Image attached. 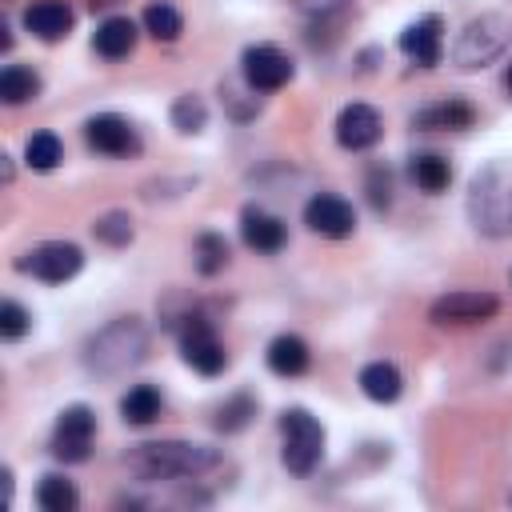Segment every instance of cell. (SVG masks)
I'll use <instances>...</instances> for the list:
<instances>
[{
    "instance_id": "1",
    "label": "cell",
    "mask_w": 512,
    "mask_h": 512,
    "mask_svg": "<svg viewBox=\"0 0 512 512\" xmlns=\"http://www.w3.org/2000/svg\"><path fill=\"white\" fill-rule=\"evenodd\" d=\"M216 464H220L216 448L188 444V440H152V444H136L128 452V468L140 480H192Z\"/></svg>"
},
{
    "instance_id": "2",
    "label": "cell",
    "mask_w": 512,
    "mask_h": 512,
    "mask_svg": "<svg viewBox=\"0 0 512 512\" xmlns=\"http://www.w3.org/2000/svg\"><path fill=\"white\" fill-rule=\"evenodd\" d=\"M468 216L484 236L512 232V160H492L472 176L468 188Z\"/></svg>"
},
{
    "instance_id": "3",
    "label": "cell",
    "mask_w": 512,
    "mask_h": 512,
    "mask_svg": "<svg viewBox=\"0 0 512 512\" xmlns=\"http://www.w3.org/2000/svg\"><path fill=\"white\" fill-rule=\"evenodd\" d=\"M144 352H148L144 324L136 316H120L84 344V368L96 376H120V372L136 368L144 360Z\"/></svg>"
},
{
    "instance_id": "4",
    "label": "cell",
    "mask_w": 512,
    "mask_h": 512,
    "mask_svg": "<svg viewBox=\"0 0 512 512\" xmlns=\"http://www.w3.org/2000/svg\"><path fill=\"white\" fill-rule=\"evenodd\" d=\"M508 44H512V20L500 16V12H484V16H476L472 24H464V32L456 36V44H452V64L464 68V72L488 68L492 60L504 56Z\"/></svg>"
},
{
    "instance_id": "5",
    "label": "cell",
    "mask_w": 512,
    "mask_h": 512,
    "mask_svg": "<svg viewBox=\"0 0 512 512\" xmlns=\"http://www.w3.org/2000/svg\"><path fill=\"white\" fill-rule=\"evenodd\" d=\"M280 436H284V448H280V460L288 472L296 476H308L320 456H324V428L316 416H308L304 408H288L280 416Z\"/></svg>"
},
{
    "instance_id": "6",
    "label": "cell",
    "mask_w": 512,
    "mask_h": 512,
    "mask_svg": "<svg viewBox=\"0 0 512 512\" xmlns=\"http://www.w3.org/2000/svg\"><path fill=\"white\" fill-rule=\"evenodd\" d=\"M80 264H84V252H80L76 244H68V240L36 244V248L20 260L24 272H32L36 280H48V284H64V280H72V276L80 272Z\"/></svg>"
},
{
    "instance_id": "7",
    "label": "cell",
    "mask_w": 512,
    "mask_h": 512,
    "mask_svg": "<svg viewBox=\"0 0 512 512\" xmlns=\"http://www.w3.org/2000/svg\"><path fill=\"white\" fill-rule=\"evenodd\" d=\"M92 432H96V416H92V408L72 404V408H64L60 420H56L52 452H56L60 460H68V464H80V460H88Z\"/></svg>"
},
{
    "instance_id": "8",
    "label": "cell",
    "mask_w": 512,
    "mask_h": 512,
    "mask_svg": "<svg viewBox=\"0 0 512 512\" xmlns=\"http://www.w3.org/2000/svg\"><path fill=\"white\" fill-rule=\"evenodd\" d=\"M244 68V80L256 88V92H276L292 80V60L276 48V44H252L240 60Z\"/></svg>"
},
{
    "instance_id": "9",
    "label": "cell",
    "mask_w": 512,
    "mask_h": 512,
    "mask_svg": "<svg viewBox=\"0 0 512 512\" xmlns=\"http://www.w3.org/2000/svg\"><path fill=\"white\" fill-rule=\"evenodd\" d=\"M180 352H184V360H188L196 372H204V376H216V372L228 364L224 344L216 340V332H212L208 320H200V316H188V324H184V332H180Z\"/></svg>"
},
{
    "instance_id": "10",
    "label": "cell",
    "mask_w": 512,
    "mask_h": 512,
    "mask_svg": "<svg viewBox=\"0 0 512 512\" xmlns=\"http://www.w3.org/2000/svg\"><path fill=\"white\" fill-rule=\"evenodd\" d=\"M304 224L316 232V236H328V240H344L352 236L356 228V212L348 200L332 196V192H316L308 204H304Z\"/></svg>"
},
{
    "instance_id": "11",
    "label": "cell",
    "mask_w": 512,
    "mask_h": 512,
    "mask_svg": "<svg viewBox=\"0 0 512 512\" xmlns=\"http://www.w3.org/2000/svg\"><path fill=\"white\" fill-rule=\"evenodd\" d=\"M84 136H88V144H92L96 152H104V156H132V152H140L136 128H132L124 116H116V112L92 116V120L84 124Z\"/></svg>"
},
{
    "instance_id": "12",
    "label": "cell",
    "mask_w": 512,
    "mask_h": 512,
    "mask_svg": "<svg viewBox=\"0 0 512 512\" xmlns=\"http://www.w3.org/2000/svg\"><path fill=\"white\" fill-rule=\"evenodd\" d=\"M500 300L488 292H448L432 304V324H480L488 316H496Z\"/></svg>"
},
{
    "instance_id": "13",
    "label": "cell",
    "mask_w": 512,
    "mask_h": 512,
    "mask_svg": "<svg viewBox=\"0 0 512 512\" xmlns=\"http://www.w3.org/2000/svg\"><path fill=\"white\" fill-rule=\"evenodd\" d=\"M380 112L376 108H368V104H348L340 116H336V140H340V148H348V152H364V148H372L376 140H380Z\"/></svg>"
},
{
    "instance_id": "14",
    "label": "cell",
    "mask_w": 512,
    "mask_h": 512,
    "mask_svg": "<svg viewBox=\"0 0 512 512\" xmlns=\"http://www.w3.org/2000/svg\"><path fill=\"white\" fill-rule=\"evenodd\" d=\"M400 52L424 68L440 64V16H420L416 24H408L400 32Z\"/></svg>"
},
{
    "instance_id": "15",
    "label": "cell",
    "mask_w": 512,
    "mask_h": 512,
    "mask_svg": "<svg viewBox=\"0 0 512 512\" xmlns=\"http://www.w3.org/2000/svg\"><path fill=\"white\" fill-rule=\"evenodd\" d=\"M24 28L40 40H64L68 28H72V8L64 0H36L28 12H24Z\"/></svg>"
},
{
    "instance_id": "16",
    "label": "cell",
    "mask_w": 512,
    "mask_h": 512,
    "mask_svg": "<svg viewBox=\"0 0 512 512\" xmlns=\"http://www.w3.org/2000/svg\"><path fill=\"white\" fill-rule=\"evenodd\" d=\"M240 236H244V244L256 248V252H280V244H284V224H280L272 212H264V208H244V216H240Z\"/></svg>"
},
{
    "instance_id": "17",
    "label": "cell",
    "mask_w": 512,
    "mask_h": 512,
    "mask_svg": "<svg viewBox=\"0 0 512 512\" xmlns=\"http://www.w3.org/2000/svg\"><path fill=\"white\" fill-rule=\"evenodd\" d=\"M92 48H96L104 60H120V56H128V52L136 48V24H132L128 16H108V20L96 28Z\"/></svg>"
},
{
    "instance_id": "18",
    "label": "cell",
    "mask_w": 512,
    "mask_h": 512,
    "mask_svg": "<svg viewBox=\"0 0 512 512\" xmlns=\"http://www.w3.org/2000/svg\"><path fill=\"white\" fill-rule=\"evenodd\" d=\"M360 388H364L368 400H376V404H392V400L400 396L404 380H400L396 364H388V360H372V364L360 368Z\"/></svg>"
},
{
    "instance_id": "19",
    "label": "cell",
    "mask_w": 512,
    "mask_h": 512,
    "mask_svg": "<svg viewBox=\"0 0 512 512\" xmlns=\"http://www.w3.org/2000/svg\"><path fill=\"white\" fill-rule=\"evenodd\" d=\"M268 368L276 372V376H300L304 368H308V344L300 340V336H276L272 344H268Z\"/></svg>"
},
{
    "instance_id": "20",
    "label": "cell",
    "mask_w": 512,
    "mask_h": 512,
    "mask_svg": "<svg viewBox=\"0 0 512 512\" xmlns=\"http://www.w3.org/2000/svg\"><path fill=\"white\" fill-rule=\"evenodd\" d=\"M160 408H164V400H160V392H156L152 384H136V388H128L124 400H120L124 424H136V428L152 424V420L160 416Z\"/></svg>"
},
{
    "instance_id": "21",
    "label": "cell",
    "mask_w": 512,
    "mask_h": 512,
    "mask_svg": "<svg viewBox=\"0 0 512 512\" xmlns=\"http://www.w3.org/2000/svg\"><path fill=\"white\" fill-rule=\"evenodd\" d=\"M472 120H476V112H472V104H464V100H440V104H432V108H424V112L416 116L420 128H444V132L468 128Z\"/></svg>"
},
{
    "instance_id": "22",
    "label": "cell",
    "mask_w": 512,
    "mask_h": 512,
    "mask_svg": "<svg viewBox=\"0 0 512 512\" xmlns=\"http://www.w3.org/2000/svg\"><path fill=\"white\" fill-rule=\"evenodd\" d=\"M36 92H40V76L32 68L8 64L0 72V100L4 104H28V100H36Z\"/></svg>"
},
{
    "instance_id": "23",
    "label": "cell",
    "mask_w": 512,
    "mask_h": 512,
    "mask_svg": "<svg viewBox=\"0 0 512 512\" xmlns=\"http://www.w3.org/2000/svg\"><path fill=\"white\" fill-rule=\"evenodd\" d=\"M36 504L44 508V512H72L76 504H80V496H76V488H72V480H64V476H44L40 480V488H36Z\"/></svg>"
},
{
    "instance_id": "24",
    "label": "cell",
    "mask_w": 512,
    "mask_h": 512,
    "mask_svg": "<svg viewBox=\"0 0 512 512\" xmlns=\"http://www.w3.org/2000/svg\"><path fill=\"white\" fill-rule=\"evenodd\" d=\"M24 160H28V168H36V172H52V168L64 160V148H60V140H56L52 132H36V136H28V144H24Z\"/></svg>"
},
{
    "instance_id": "25",
    "label": "cell",
    "mask_w": 512,
    "mask_h": 512,
    "mask_svg": "<svg viewBox=\"0 0 512 512\" xmlns=\"http://www.w3.org/2000/svg\"><path fill=\"white\" fill-rule=\"evenodd\" d=\"M144 32L168 44V40H176L184 32V20H180V12L172 4H148L144 8Z\"/></svg>"
},
{
    "instance_id": "26",
    "label": "cell",
    "mask_w": 512,
    "mask_h": 512,
    "mask_svg": "<svg viewBox=\"0 0 512 512\" xmlns=\"http://www.w3.org/2000/svg\"><path fill=\"white\" fill-rule=\"evenodd\" d=\"M412 180L424 188V192H444L448 188V180H452V168H448V160L444 156H416L412 160Z\"/></svg>"
},
{
    "instance_id": "27",
    "label": "cell",
    "mask_w": 512,
    "mask_h": 512,
    "mask_svg": "<svg viewBox=\"0 0 512 512\" xmlns=\"http://www.w3.org/2000/svg\"><path fill=\"white\" fill-rule=\"evenodd\" d=\"M252 416H256V400H252L248 392H240V396H232V400H224V404L216 408V428H220V432H240Z\"/></svg>"
},
{
    "instance_id": "28",
    "label": "cell",
    "mask_w": 512,
    "mask_h": 512,
    "mask_svg": "<svg viewBox=\"0 0 512 512\" xmlns=\"http://www.w3.org/2000/svg\"><path fill=\"white\" fill-rule=\"evenodd\" d=\"M224 264H228V244H224V236L204 232V236L196 240V268H200L204 276H216Z\"/></svg>"
},
{
    "instance_id": "29",
    "label": "cell",
    "mask_w": 512,
    "mask_h": 512,
    "mask_svg": "<svg viewBox=\"0 0 512 512\" xmlns=\"http://www.w3.org/2000/svg\"><path fill=\"white\" fill-rule=\"evenodd\" d=\"M92 232H96L104 244L120 248V244L132 240V216H128V212H104V216L92 224Z\"/></svg>"
},
{
    "instance_id": "30",
    "label": "cell",
    "mask_w": 512,
    "mask_h": 512,
    "mask_svg": "<svg viewBox=\"0 0 512 512\" xmlns=\"http://www.w3.org/2000/svg\"><path fill=\"white\" fill-rule=\"evenodd\" d=\"M204 120H208V112H204L200 96H180V100L172 104V124H176L180 132H200Z\"/></svg>"
},
{
    "instance_id": "31",
    "label": "cell",
    "mask_w": 512,
    "mask_h": 512,
    "mask_svg": "<svg viewBox=\"0 0 512 512\" xmlns=\"http://www.w3.org/2000/svg\"><path fill=\"white\" fill-rule=\"evenodd\" d=\"M28 324H32V316H28L16 300H4V304H0V336H4V340H20V336L28 332Z\"/></svg>"
},
{
    "instance_id": "32",
    "label": "cell",
    "mask_w": 512,
    "mask_h": 512,
    "mask_svg": "<svg viewBox=\"0 0 512 512\" xmlns=\"http://www.w3.org/2000/svg\"><path fill=\"white\" fill-rule=\"evenodd\" d=\"M368 200H372L376 208H388L392 184H388V172H384V168H372V172H368Z\"/></svg>"
},
{
    "instance_id": "33",
    "label": "cell",
    "mask_w": 512,
    "mask_h": 512,
    "mask_svg": "<svg viewBox=\"0 0 512 512\" xmlns=\"http://www.w3.org/2000/svg\"><path fill=\"white\" fill-rule=\"evenodd\" d=\"M300 4V12H308V16H324V12H332L340 0H296Z\"/></svg>"
},
{
    "instance_id": "34",
    "label": "cell",
    "mask_w": 512,
    "mask_h": 512,
    "mask_svg": "<svg viewBox=\"0 0 512 512\" xmlns=\"http://www.w3.org/2000/svg\"><path fill=\"white\" fill-rule=\"evenodd\" d=\"M504 84H508V92H512V64H508V80H504Z\"/></svg>"
}]
</instances>
